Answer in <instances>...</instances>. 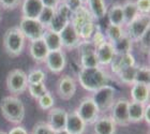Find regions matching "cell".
Returning a JSON list of instances; mask_svg holds the SVG:
<instances>
[{
    "label": "cell",
    "mask_w": 150,
    "mask_h": 134,
    "mask_svg": "<svg viewBox=\"0 0 150 134\" xmlns=\"http://www.w3.org/2000/svg\"><path fill=\"white\" fill-rule=\"evenodd\" d=\"M150 29V18L147 14H139L131 23L125 25V34L132 40L133 43H137L144 33Z\"/></svg>",
    "instance_id": "cell-4"
},
{
    "label": "cell",
    "mask_w": 150,
    "mask_h": 134,
    "mask_svg": "<svg viewBox=\"0 0 150 134\" xmlns=\"http://www.w3.org/2000/svg\"><path fill=\"white\" fill-rule=\"evenodd\" d=\"M145 106L146 104H142V103L134 102V101L129 103L128 114L130 123H137V122L143 121Z\"/></svg>",
    "instance_id": "cell-25"
},
{
    "label": "cell",
    "mask_w": 150,
    "mask_h": 134,
    "mask_svg": "<svg viewBox=\"0 0 150 134\" xmlns=\"http://www.w3.org/2000/svg\"><path fill=\"white\" fill-rule=\"evenodd\" d=\"M107 16H108V23L110 25L114 26H125V18H123V12H122V6L120 3H114L107 10Z\"/></svg>",
    "instance_id": "cell-23"
},
{
    "label": "cell",
    "mask_w": 150,
    "mask_h": 134,
    "mask_svg": "<svg viewBox=\"0 0 150 134\" xmlns=\"http://www.w3.org/2000/svg\"><path fill=\"white\" fill-rule=\"evenodd\" d=\"M134 84L150 85V70L148 67H138L137 72H136V76H135Z\"/></svg>",
    "instance_id": "cell-33"
},
{
    "label": "cell",
    "mask_w": 150,
    "mask_h": 134,
    "mask_svg": "<svg viewBox=\"0 0 150 134\" xmlns=\"http://www.w3.org/2000/svg\"><path fill=\"white\" fill-rule=\"evenodd\" d=\"M62 2L72 11V13L76 12L81 6H84V3L81 0H62Z\"/></svg>",
    "instance_id": "cell-43"
},
{
    "label": "cell",
    "mask_w": 150,
    "mask_h": 134,
    "mask_svg": "<svg viewBox=\"0 0 150 134\" xmlns=\"http://www.w3.org/2000/svg\"><path fill=\"white\" fill-rule=\"evenodd\" d=\"M90 22H94V19L91 15V13L89 12V10L85 6H81V9L73 13L72 16H71V19H70V24L74 27L77 33L83 26H85L86 24Z\"/></svg>",
    "instance_id": "cell-15"
},
{
    "label": "cell",
    "mask_w": 150,
    "mask_h": 134,
    "mask_svg": "<svg viewBox=\"0 0 150 134\" xmlns=\"http://www.w3.org/2000/svg\"><path fill=\"white\" fill-rule=\"evenodd\" d=\"M29 53L32 59L35 60L37 62H44L50 50L47 48L46 44L44 43L43 39H39V40L31 41L29 46Z\"/></svg>",
    "instance_id": "cell-19"
},
{
    "label": "cell",
    "mask_w": 150,
    "mask_h": 134,
    "mask_svg": "<svg viewBox=\"0 0 150 134\" xmlns=\"http://www.w3.org/2000/svg\"><path fill=\"white\" fill-rule=\"evenodd\" d=\"M136 8L139 14H147L150 13V0H136L135 1Z\"/></svg>",
    "instance_id": "cell-40"
},
{
    "label": "cell",
    "mask_w": 150,
    "mask_h": 134,
    "mask_svg": "<svg viewBox=\"0 0 150 134\" xmlns=\"http://www.w3.org/2000/svg\"><path fill=\"white\" fill-rule=\"evenodd\" d=\"M18 28L24 34L25 39H28L30 41L42 39L44 31H45V28L38 19L24 18V17L21 19Z\"/></svg>",
    "instance_id": "cell-7"
},
{
    "label": "cell",
    "mask_w": 150,
    "mask_h": 134,
    "mask_svg": "<svg viewBox=\"0 0 150 134\" xmlns=\"http://www.w3.org/2000/svg\"><path fill=\"white\" fill-rule=\"evenodd\" d=\"M27 86V74L21 69H14L6 76V89L14 96L22 94Z\"/></svg>",
    "instance_id": "cell-6"
},
{
    "label": "cell",
    "mask_w": 150,
    "mask_h": 134,
    "mask_svg": "<svg viewBox=\"0 0 150 134\" xmlns=\"http://www.w3.org/2000/svg\"><path fill=\"white\" fill-rule=\"evenodd\" d=\"M56 12L59 13L60 15L64 16V17L68 19H71V16H72V14H73L72 11H71V10H70L63 2L59 3V6L56 8Z\"/></svg>",
    "instance_id": "cell-44"
},
{
    "label": "cell",
    "mask_w": 150,
    "mask_h": 134,
    "mask_svg": "<svg viewBox=\"0 0 150 134\" xmlns=\"http://www.w3.org/2000/svg\"><path fill=\"white\" fill-rule=\"evenodd\" d=\"M31 134H55L53 129L50 128L47 122H38L32 130Z\"/></svg>",
    "instance_id": "cell-38"
},
{
    "label": "cell",
    "mask_w": 150,
    "mask_h": 134,
    "mask_svg": "<svg viewBox=\"0 0 150 134\" xmlns=\"http://www.w3.org/2000/svg\"><path fill=\"white\" fill-rule=\"evenodd\" d=\"M96 55H97L98 61H99L100 67L101 66L104 67V66H108L112 62V60L114 59L116 54L112 43L106 41L103 44H101L98 47H96Z\"/></svg>",
    "instance_id": "cell-16"
},
{
    "label": "cell",
    "mask_w": 150,
    "mask_h": 134,
    "mask_svg": "<svg viewBox=\"0 0 150 134\" xmlns=\"http://www.w3.org/2000/svg\"><path fill=\"white\" fill-rule=\"evenodd\" d=\"M138 45H139V48L142 50L143 53L148 54L149 53V48H150V29L145 32L144 35L138 40Z\"/></svg>",
    "instance_id": "cell-39"
},
{
    "label": "cell",
    "mask_w": 150,
    "mask_h": 134,
    "mask_svg": "<svg viewBox=\"0 0 150 134\" xmlns=\"http://www.w3.org/2000/svg\"><path fill=\"white\" fill-rule=\"evenodd\" d=\"M0 134H8V133H6V132H3V131H0Z\"/></svg>",
    "instance_id": "cell-50"
},
{
    "label": "cell",
    "mask_w": 150,
    "mask_h": 134,
    "mask_svg": "<svg viewBox=\"0 0 150 134\" xmlns=\"http://www.w3.org/2000/svg\"><path fill=\"white\" fill-rule=\"evenodd\" d=\"M42 39H43L44 43L46 44V46L50 52L61 50V48H62L60 35H59V33H57V32L52 31L50 29H45Z\"/></svg>",
    "instance_id": "cell-24"
},
{
    "label": "cell",
    "mask_w": 150,
    "mask_h": 134,
    "mask_svg": "<svg viewBox=\"0 0 150 134\" xmlns=\"http://www.w3.org/2000/svg\"><path fill=\"white\" fill-rule=\"evenodd\" d=\"M90 41H91V43L94 45V47H98L99 45L103 44L104 42H106L107 40H106V38H105V35L97 28L96 29V31H94V33L92 34Z\"/></svg>",
    "instance_id": "cell-41"
},
{
    "label": "cell",
    "mask_w": 150,
    "mask_h": 134,
    "mask_svg": "<svg viewBox=\"0 0 150 134\" xmlns=\"http://www.w3.org/2000/svg\"><path fill=\"white\" fill-rule=\"evenodd\" d=\"M96 29H97V26H96L94 22H90L88 23V24H86L85 26H83L81 28V30L78 31V35L81 38V41L90 40L92 34L96 31Z\"/></svg>",
    "instance_id": "cell-35"
},
{
    "label": "cell",
    "mask_w": 150,
    "mask_h": 134,
    "mask_svg": "<svg viewBox=\"0 0 150 134\" xmlns=\"http://www.w3.org/2000/svg\"><path fill=\"white\" fill-rule=\"evenodd\" d=\"M125 34V31L123 27L120 26H114V25H108L106 28V40L110 43H115L116 41H118L120 38H122Z\"/></svg>",
    "instance_id": "cell-31"
},
{
    "label": "cell",
    "mask_w": 150,
    "mask_h": 134,
    "mask_svg": "<svg viewBox=\"0 0 150 134\" xmlns=\"http://www.w3.org/2000/svg\"><path fill=\"white\" fill-rule=\"evenodd\" d=\"M81 57V66L84 69H91V68H98L100 67L99 61H98L96 50H89L85 53L79 54Z\"/></svg>",
    "instance_id": "cell-28"
},
{
    "label": "cell",
    "mask_w": 150,
    "mask_h": 134,
    "mask_svg": "<svg viewBox=\"0 0 150 134\" xmlns=\"http://www.w3.org/2000/svg\"><path fill=\"white\" fill-rule=\"evenodd\" d=\"M112 45L116 55H125V54L131 53L133 42L127 34H125L118 41H116L115 43H112Z\"/></svg>",
    "instance_id": "cell-26"
},
{
    "label": "cell",
    "mask_w": 150,
    "mask_h": 134,
    "mask_svg": "<svg viewBox=\"0 0 150 134\" xmlns=\"http://www.w3.org/2000/svg\"><path fill=\"white\" fill-rule=\"evenodd\" d=\"M44 62L46 63L47 69L52 73L58 74L60 72H62L64 70V68H66L67 58L62 50H55V52H50L48 53Z\"/></svg>",
    "instance_id": "cell-10"
},
{
    "label": "cell",
    "mask_w": 150,
    "mask_h": 134,
    "mask_svg": "<svg viewBox=\"0 0 150 134\" xmlns=\"http://www.w3.org/2000/svg\"><path fill=\"white\" fill-rule=\"evenodd\" d=\"M81 2H83V3H84V4H86V3H87L88 0H81Z\"/></svg>",
    "instance_id": "cell-49"
},
{
    "label": "cell",
    "mask_w": 150,
    "mask_h": 134,
    "mask_svg": "<svg viewBox=\"0 0 150 134\" xmlns=\"http://www.w3.org/2000/svg\"><path fill=\"white\" fill-rule=\"evenodd\" d=\"M70 134H83L86 130V122L79 117L76 111L68 113L66 129Z\"/></svg>",
    "instance_id": "cell-18"
},
{
    "label": "cell",
    "mask_w": 150,
    "mask_h": 134,
    "mask_svg": "<svg viewBox=\"0 0 150 134\" xmlns=\"http://www.w3.org/2000/svg\"><path fill=\"white\" fill-rule=\"evenodd\" d=\"M93 125L94 134H115L116 133V123L108 116L99 117Z\"/></svg>",
    "instance_id": "cell-20"
},
{
    "label": "cell",
    "mask_w": 150,
    "mask_h": 134,
    "mask_svg": "<svg viewBox=\"0 0 150 134\" xmlns=\"http://www.w3.org/2000/svg\"><path fill=\"white\" fill-rule=\"evenodd\" d=\"M150 97V85L133 84L131 88V98L134 102L147 104Z\"/></svg>",
    "instance_id": "cell-21"
},
{
    "label": "cell",
    "mask_w": 150,
    "mask_h": 134,
    "mask_svg": "<svg viewBox=\"0 0 150 134\" xmlns=\"http://www.w3.org/2000/svg\"><path fill=\"white\" fill-rule=\"evenodd\" d=\"M0 109L3 117L12 123L18 125L25 118V106L15 96L2 98L0 102Z\"/></svg>",
    "instance_id": "cell-2"
},
{
    "label": "cell",
    "mask_w": 150,
    "mask_h": 134,
    "mask_svg": "<svg viewBox=\"0 0 150 134\" xmlns=\"http://www.w3.org/2000/svg\"><path fill=\"white\" fill-rule=\"evenodd\" d=\"M27 89L29 90V94L32 98L35 99H39L40 97H42L44 94L47 92V88L45 86V84L43 83H38V84H28Z\"/></svg>",
    "instance_id": "cell-34"
},
{
    "label": "cell",
    "mask_w": 150,
    "mask_h": 134,
    "mask_svg": "<svg viewBox=\"0 0 150 134\" xmlns=\"http://www.w3.org/2000/svg\"><path fill=\"white\" fill-rule=\"evenodd\" d=\"M76 113L86 122V125H92L99 118V115H100L99 108L97 107L91 97H86L81 100L76 109Z\"/></svg>",
    "instance_id": "cell-8"
},
{
    "label": "cell",
    "mask_w": 150,
    "mask_h": 134,
    "mask_svg": "<svg viewBox=\"0 0 150 134\" xmlns=\"http://www.w3.org/2000/svg\"><path fill=\"white\" fill-rule=\"evenodd\" d=\"M57 92L62 100L68 101L74 97L76 92V83L74 78L70 75H64L58 81L57 84Z\"/></svg>",
    "instance_id": "cell-11"
},
{
    "label": "cell",
    "mask_w": 150,
    "mask_h": 134,
    "mask_svg": "<svg viewBox=\"0 0 150 134\" xmlns=\"http://www.w3.org/2000/svg\"><path fill=\"white\" fill-rule=\"evenodd\" d=\"M45 72L41 69L32 70L27 75V82L28 84H38V83H43L45 81Z\"/></svg>",
    "instance_id": "cell-36"
},
{
    "label": "cell",
    "mask_w": 150,
    "mask_h": 134,
    "mask_svg": "<svg viewBox=\"0 0 150 134\" xmlns=\"http://www.w3.org/2000/svg\"><path fill=\"white\" fill-rule=\"evenodd\" d=\"M130 101L121 98L115 101L114 105L112 106V114H110V118L112 121L115 122L116 125H120V127H127L129 125V114H128V107Z\"/></svg>",
    "instance_id": "cell-9"
},
{
    "label": "cell",
    "mask_w": 150,
    "mask_h": 134,
    "mask_svg": "<svg viewBox=\"0 0 150 134\" xmlns=\"http://www.w3.org/2000/svg\"><path fill=\"white\" fill-rule=\"evenodd\" d=\"M43 8L42 0H24L22 3L23 17L38 19Z\"/></svg>",
    "instance_id": "cell-17"
},
{
    "label": "cell",
    "mask_w": 150,
    "mask_h": 134,
    "mask_svg": "<svg viewBox=\"0 0 150 134\" xmlns=\"http://www.w3.org/2000/svg\"><path fill=\"white\" fill-rule=\"evenodd\" d=\"M8 134H28V132H27V130L25 128H23V127H15V128H13Z\"/></svg>",
    "instance_id": "cell-47"
},
{
    "label": "cell",
    "mask_w": 150,
    "mask_h": 134,
    "mask_svg": "<svg viewBox=\"0 0 150 134\" xmlns=\"http://www.w3.org/2000/svg\"><path fill=\"white\" fill-rule=\"evenodd\" d=\"M55 134H70L67 130H61V131H57L55 132Z\"/></svg>",
    "instance_id": "cell-48"
},
{
    "label": "cell",
    "mask_w": 150,
    "mask_h": 134,
    "mask_svg": "<svg viewBox=\"0 0 150 134\" xmlns=\"http://www.w3.org/2000/svg\"><path fill=\"white\" fill-rule=\"evenodd\" d=\"M143 120H145L147 125H149V123H150V106H149V103H147V104H146V106H145Z\"/></svg>",
    "instance_id": "cell-46"
},
{
    "label": "cell",
    "mask_w": 150,
    "mask_h": 134,
    "mask_svg": "<svg viewBox=\"0 0 150 134\" xmlns=\"http://www.w3.org/2000/svg\"><path fill=\"white\" fill-rule=\"evenodd\" d=\"M87 9L91 13L94 21L103 18L107 13V6L105 0H88Z\"/></svg>",
    "instance_id": "cell-22"
},
{
    "label": "cell",
    "mask_w": 150,
    "mask_h": 134,
    "mask_svg": "<svg viewBox=\"0 0 150 134\" xmlns=\"http://www.w3.org/2000/svg\"><path fill=\"white\" fill-rule=\"evenodd\" d=\"M60 2H61L60 0H42L44 6H48V8H53V9H56Z\"/></svg>",
    "instance_id": "cell-45"
},
{
    "label": "cell",
    "mask_w": 150,
    "mask_h": 134,
    "mask_svg": "<svg viewBox=\"0 0 150 134\" xmlns=\"http://www.w3.org/2000/svg\"><path fill=\"white\" fill-rule=\"evenodd\" d=\"M60 40H61V45L64 48L68 50H73V48H77V46L81 43V38L78 35L77 31L74 29L71 24L68 25L63 28V30L59 33Z\"/></svg>",
    "instance_id": "cell-13"
},
{
    "label": "cell",
    "mask_w": 150,
    "mask_h": 134,
    "mask_svg": "<svg viewBox=\"0 0 150 134\" xmlns=\"http://www.w3.org/2000/svg\"><path fill=\"white\" fill-rule=\"evenodd\" d=\"M121 6L122 12H123V18H125V25H128L129 23H131L133 19H135L139 15L136 4H135V1L128 0Z\"/></svg>",
    "instance_id": "cell-27"
},
{
    "label": "cell",
    "mask_w": 150,
    "mask_h": 134,
    "mask_svg": "<svg viewBox=\"0 0 150 134\" xmlns=\"http://www.w3.org/2000/svg\"><path fill=\"white\" fill-rule=\"evenodd\" d=\"M22 3V0H0V6L4 10H14Z\"/></svg>",
    "instance_id": "cell-42"
},
{
    "label": "cell",
    "mask_w": 150,
    "mask_h": 134,
    "mask_svg": "<svg viewBox=\"0 0 150 134\" xmlns=\"http://www.w3.org/2000/svg\"><path fill=\"white\" fill-rule=\"evenodd\" d=\"M25 42V37L18 27H11L3 35V47L11 57H17L23 53Z\"/></svg>",
    "instance_id": "cell-3"
},
{
    "label": "cell",
    "mask_w": 150,
    "mask_h": 134,
    "mask_svg": "<svg viewBox=\"0 0 150 134\" xmlns=\"http://www.w3.org/2000/svg\"><path fill=\"white\" fill-rule=\"evenodd\" d=\"M135 65H136V61H135L134 56L131 53L125 54V55H115L114 59L110 63V71L116 75L123 69L135 66Z\"/></svg>",
    "instance_id": "cell-14"
},
{
    "label": "cell",
    "mask_w": 150,
    "mask_h": 134,
    "mask_svg": "<svg viewBox=\"0 0 150 134\" xmlns=\"http://www.w3.org/2000/svg\"><path fill=\"white\" fill-rule=\"evenodd\" d=\"M115 88L112 87L110 85H106L92 92L91 98L100 113H105L112 108V106L115 103Z\"/></svg>",
    "instance_id": "cell-5"
},
{
    "label": "cell",
    "mask_w": 150,
    "mask_h": 134,
    "mask_svg": "<svg viewBox=\"0 0 150 134\" xmlns=\"http://www.w3.org/2000/svg\"><path fill=\"white\" fill-rule=\"evenodd\" d=\"M60 1H62V0H60Z\"/></svg>",
    "instance_id": "cell-51"
},
{
    "label": "cell",
    "mask_w": 150,
    "mask_h": 134,
    "mask_svg": "<svg viewBox=\"0 0 150 134\" xmlns=\"http://www.w3.org/2000/svg\"><path fill=\"white\" fill-rule=\"evenodd\" d=\"M55 12H56V9L48 8V6H44L42 11H41L40 15L38 17V21L43 25V27L45 29L48 28V26H50L54 15H55Z\"/></svg>",
    "instance_id": "cell-32"
},
{
    "label": "cell",
    "mask_w": 150,
    "mask_h": 134,
    "mask_svg": "<svg viewBox=\"0 0 150 134\" xmlns=\"http://www.w3.org/2000/svg\"><path fill=\"white\" fill-rule=\"evenodd\" d=\"M138 66H132L129 68H125L119 72L117 76H118L119 81L125 85H133L135 83V76H136V72H137Z\"/></svg>",
    "instance_id": "cell-29"
},
{
    "label": "cell",
    "mask_w": 150,
    "mask_h": 134,
    "mask_svg": "<svg viewBox=\"0 0 150 134\" xmlns=\"http://www.w3.org/2000/svg\"><path fill=\"white\" fill-rule=\"evenodd\" d=\"M78 82L85 90L94 92L98 89L110 85V77L101 67L84 69L78 72Z\"/></svg>",
    "instance_id": "cell-1"
},
{
    "label": "cell",
    "mask_w": 150,
    "mask_h": 134,
    "mask_svg": "<svg viewBox=\"0 0 150 134\" xmlns=\"http://www.w3.org/2000/svg\"><path fill=\"white\" fill-rule=\"evenodd\" d=\"M69 23H70V19L66 18L62 15H60L59 13L55 12V15H54L53 19H52V22H50V26H48L47 29H50V30H52L54 32H57V33H60Z\"/></svg>",
    "instance_id": "cell-30"
},
{
    "label": "cell",
    "mask_w": 150,
    "mask_h": 134,
    "mask_svg": "<svg viewBox=\"0 0 150 134\" xmlns=\"http://www.w3.org/2000/svg\"><path fill=\"white\" fill-rule=\"evenodd\" d=\"M67 118H68V113L63 108L59 107H53L50 109L48 113V125L53 129L54 132L61 131L66 129Z\"/></svg>",
    "instance_id": "cell-12"
},
{
    "label": "cell",
    "mask_w": 150,
    "mask_h": 134,
    "mask_svg": "<svg viewBox=\"0 0 150 134\" xmlns=\"http://www.w3.org/2000/svg\"><path fill=\"white\" fill-rule=\"evenodd\" d=\"M38 102H39V105H40L41 108L44 109V111L53 108L54 104H55V100H54L53 94H50V91H47L46 94H44L42 97L39 98Z\"/></svg>",
    "instance_id": "cell-37"
}]
</instances>
